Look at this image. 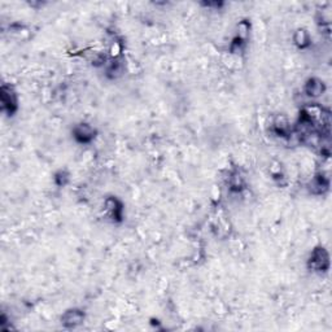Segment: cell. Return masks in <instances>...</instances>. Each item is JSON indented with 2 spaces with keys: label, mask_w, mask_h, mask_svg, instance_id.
<instances>
[{
  "label": "cell",
  "mask_w": 332,
  "mask_h": 332,
  "mask_svg": "<svg viewBox=\"0 0 332 332\" xmlns=\"http://www.w3.org/2000/svg\"><path fill=\"white\" fill-rule=\"evenodd\" d=\"M309 268L313 272H325L330 268V256L329 252L323 248V246H318L315 248L310 254L309 258Z\"/></svg>",
  "instance_id": "obj_1"
},
{
  "label": "cell",
  "mask_w": 332,
  "mask_h": 332,
  "mask_svg": "<svg viewBox=\"0 0 332 332\" xmlns=\"http://www.w3.org/2000/svg\"><path fill=\"white\" fill-rule=\"evenodd\" d=\"M0 97H1V108L8 115H13L17 111V96L11 86L3 85L0 90Z\"/></svg>",
  "instance_id": "obj_2"
},
{
  "label": "cell",
  "mask_w": 332,
  "mask_h": 332,
  "mask_svg": "<svg viewBox=\"0 0 332 332\" xmlns=\"http://www.w3.org/2000/svg\"><path fill=\"white\" fill-rule=\"evenodd\" d=\"M95 129H93L92 126L86 123V122H82V123H79L74 127L73 130V136H74V139L78 142V143H90L91 140H93L95 138Z\"/></svg>",
  "instance_id": "obj_3"
},
{
  "label": "cell",
  "mask_w": 332,
  "mask_h": 332,
  "mask_svg": "<svg viewBox=\"0 0 332 332\" xmlns=\"http://www.w3.org/2000/svg\"><path fill=\"white\" fill-rule=\"evenodd\" d=\"M85 321V313L79 309H70L66 310L61 317V323L65 329H75L82 325Z\"/></svg>",
  "instance_id": "obj_4"
},
{
  "label": "cell",
  "mask_w": 332,
  "mask_h": 332,
  "mask_svg": "<svg viewBox=\"0 0 332 332\" xmlns=\"http://www.w3.org/2000/svg\"><path fill=\"white\" fill-rule=\"evenodd\" d=\"M326 86L323 81L318 78H310L305 85V92H306L307 96L310 97H318L321 96L322 93L325 92Z\"/></svg>",
  "instance_id": "obj_5"
},
{
  "label": "cell",
  "mask_w": 332,
  "mask_h": 332,
  "mask_svg": "<svg viewBox=\"0 0 332 332\" xmlns=\"http://www.w3.org/2000/svg\"><path fill=\"white\" fill-rule=\"evenodd\" d=\"M105 209L115 221H121L122 218V204L116 197H109L105 200Z\"/></svg>",
  "instance_id": "obj_6"
},
{
  "label": "cell",
  "mask_w": 332,
  "mask_h": 332,
  "mask_svg": "<svg viewBox=\"0 0 332 332\" xmlns=\"http://www.w3.org/2000/svg\"><path fill=\"white\" fill-rule=\"evenodd\" d=\"M330 187L329 179L326 178L323 174H318L317 177H314V179L311 181L310 183V191L315 195H321V193H325Z\"/></svg>",
  "instance_id": "obj_7"
},
{
  "label": "cell",
  "mask_w": 332,
  "mask_h": 332,
  "mask_svg": "<svg viewBox=\"0 0 332 332\" xmlns=\"http://www.w3.org/2000/svg\"><path fill=\"white\" fill-rule=\"evenodd\" d=\"M272 129H274L275 134L279 136H288L291 132V127L289 123L284 117H278L272 123Z\"/></svg>",
  "instance_id": "obj_8"
},
{
  "label": "cell",
  "mask_w": 332,
  "mask_h": 332,
  "mask_svg": "<svg viewBox=\"0 0 332 332\" xmlns=\"http://www.w3.org/2000/svg\"><path fill=\"white\" fill-rule=\"evenodd\" d=\"M293 40H295V43H296L297 47L305 48V47H307L310 44V35H309V32L305 29H299L295 32Z\"/></svg>",
  "instance_id": "obj_9"
},
{
  "label": "cell",
  "mask_w": 332,
  "mask_h": 332,
  "mask_svg": "<svg viewBox=\"0 0 332 332\" xmlns=\"http://www.w3.org/2000/svg\"><path fill=\"white\" fill-rule=\"evenodd\" d=\"M230 184H231L232 189L240 191V189L243 188V177H241L239 173L232 174V177L230 178Z\"/></svg>",
  "instance_id": "obj_10"
},
{
  "label": "cell",
  "mask_w": 332,
  "mask_h": 332,
  "mask_svg": "<svg viewBox=\"0 0 332 332\" xmlns=\"http://www.w3.org/2000/svg\"><path fill=\"white\" fill-rule=\"evenodd\" d=\"M68 174H65L64 172H60L56 175V183H58L59 186H64L65 183L68 182Z\"/></svg>",
  "instance_id": "obj_11"
}]
</instances>
